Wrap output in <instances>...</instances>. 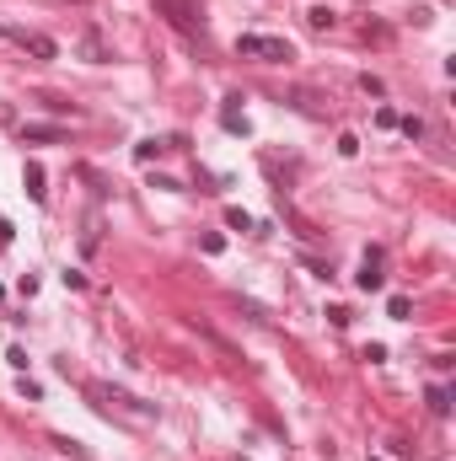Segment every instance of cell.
I'll return each mask as SVG.
<instances>
[{
    "mask_svg": "<svg viewBox=\"0 0 456 461\" xmlns=\"http://www.w3.org/2000/svg\"><path fill=\"white\" fill-rule=\"evenodd\" d=\"M387 284V274H381V252H365V263H360V290H381Z\"/></svg>",
    "mask_w": 456,
    "mask_h": 461,
    "instance_id": "obj_3",
    "label": "cell"
},
{
    "mask_svg": "<svg viewBox=\"0 0 456 461\" xmlns=\"http://www.w3.org/2000/svg\"><path fill=\"white\" fill-rule=\"evenodd\" d=\"M21 43H27V54H38V60H54V54H60V43L49 38V33H27Z\"/></svg>",
    "mask_w": 456,
    "mask_h": 461,
    "instance_id": "obj_5",
    "label": "cell"
},
{
    "mask_svg": "<svg viewBox=\"0 0 456 461\" xmlns=\"http://www.w3.org/2000/svg\"><path fill=\"white\" fill-rule=\"evenodd\" d=\"M0 236H11V220H6V215H0Z\"/></svg>",
    "mask_w": 456,
    "mask_h": 461,
    "instance_id": "obj_16",
    "label": "cell"
},
{
    "mask_svg": "<svg viewBox=\"0 0 456 461\" xmlns=\"http://www.w3.org/2000/svg\"><path fill=\"white\" fill-rule=\"evenodd\" d=\"M397 129H403L408 140H424V119H414V113H408V119H397Z\"/></svg>",
    "mask_w": 456,
    "mask_h": 461,
    "instance_id": "obj_13",
    "label": "cell"
},
{
    "mask_svg": "<svg viewBox=\"0 0 456 461\" xmlns=\"http://www.w3.org/2000/svg\"><path fill=\"white\" fill-rule=\"evenodd\" d=\"M199 247H204L209 258H215V252H226V236H220V231H209V236H204V241H199Z\"/></svg>",
    "mask_w": 456,
    "mask_h": 461,
    "instance_id": "obj_14",
    "label": "cell"
},
{
    "mask_svg": "<svg viewBox=\"0 0 456 461\" xmlns=\"http://www.w3.org/2000/svg\"><path fill=\"white\" fill-rule=\"evenodd\" d=\"M21 182H27V199H38V204H43V193H49V188H43V166H38V161H27Z\"/></svg>",
    "mask_w": 456,
    "mask_h": 461,
    "instance_id": "obj_6",
    "label": "cell"
},
{
    "mask_svg": "<svg viewBox=\"0 0 456 461\" xmlns=\"http://www.w3.org/2000/svg\"><path fill=\"white\" fill-rule=\"evenodd\" d=\"M156 11H161L172 27H183V33H199V21H193V11H188L183 0H156Z\"/></svg>",
    "mask_w": 456,
    "mask_h": 461,
    "instance_id": "obj_2",
    "label": "cell"
},
{
    "mask_svg": "<svg viewBox=\"0 0 456 461\" xmlns=\"http://www.w3.org/2000/svg\"><path fill=\"white\" fill-rule=\"evenodd\" d=\"M306 21H311V27H317V33H328V27H333V21H338V17H333L328 6H311V11H306Z\"/></svg>",
    "mask_w": 456,
    "mask_h": 461,
    "instance_id": "obj_8",
    "label": "cell"
},
{
    "mask_svg": "<svg viewBox=\"0 0 456 461\" xmlns=\"http://www.w3.org/2000/svg\"><path fill=\"white\" fill-rule=\"evenodd\" d=\"M408 311H414L408 295H392V301H387V317H392V322H408Z\"/></svg>",
    "mask_w": 456,
    "mask_h": 461,
    "instance_id": "obj_11",
    "label": "cell"
},
{
    "mask_svg": "<svg viewBox=\"0 0 456 461\" xmlns=\"http://www.w3.org/2000/svg\"><path fill=\"white\" fill-rule=\"evenodd\" d=\"M21 140H38V145H60L64 129L60 123H21Z\"/></svg>",
    "mask_w": 456,
    "mask_h": 461,
    "instance_id": "obj_4",
    "label": "cell"
},
{
    "mask_svg": "<svg viewBox=\"0 0 456 461\" xmlns=\"http://www.w3.org/2000/svg\"><path fill=\"white\" fill-rule=\"evenodd\" d=\"M236 54H247V60H263V64H285L295 60V49L285 38H263V33H242L236 38Z\"/></svg>",
    "mask_w": 456,
    "mask_h": 461,
    "instance_id": "obj_1",
    "label": "cell"
},
{
    "mask_svg": "<svg viewBox=\"0 0 456 461\" xmlns=\"http://www.w3.org/2000/svg\"><path fill=\"white\" fill-rule=\"evenodd\" d=\"M424 397H430V413H446V408H451V392H446V386H430Z\"/></svg>",
    "mask_w": 456,
    "mask_h": 461,
    "instance_id": "obj_9",
    "label": "cell"
},
{
    "mask_svg": "<svg viewBox=\"0 0 456 461\" xmlns=\"http://www.w3.org/2000/svg\"><path fill=\"white\" fill-rule=\"evenodd\" d=\"M220 123H226L231 134H252V123H247V113H236V107H226V113H220Z\"/></svg>",
    "mask_w": 456,
    "mask_h": 461,
    "instance_id": "obj_7",
    "label": "cell"
},
{
    "mask_svg": "<svg viewBox=\"0 0 456 461\" xmlns=\"http://www.w3.org/2000/svg\"><path fill=\"white\" fill-rule=\"evenodd\" d=\"M161 150H166L161 140H140V145H134V161H156Z\"/></svg>",
    "mask_w": 456,
    "mask_h": 461,
    "instance_id": "obj_12",
    "label": "cell"
},
{
    "mask_svg": "<svg viewBox=\"0 0 456 461\" xmlns=\"http://www.w3.org/2000/svg\"><path fill=\"white\" fill-rule=\"evenodd\" d=\"M226 225H231V231H252V215H247V209H236V204H231V209H226Z\"/></svg>",
    "mask_w": 456,
    "mask_h": 461,
    "instance_id": "obj_10",
    "label": "cell"
},
{
    "mask_svg": "<svg viewBox=\"0 0 456 461\" xmlns=\"http://www.w3.org/2000/svg\"><path fill=\"white\" fill-rule=\"evenodd\" d=\"M338 156H360V140L354 134H338Z\"/></svg>",
    "mask_w": 456,
    "mask_h": 461,
    "instance_id": "obj_15",
    "label": "cell"
}]
</instances>
